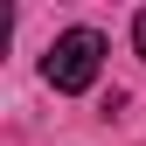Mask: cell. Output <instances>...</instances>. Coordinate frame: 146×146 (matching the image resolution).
<instances>
[{
	"mask_svg": "<svg viewBox=\"0 0 146 146\" xmlns=\"http://www.w3.org/2000/svg\"><path fill=\"white\" fill-rule=\"evenodd\" d=\"M98 70H104V35L98 28H70L49 42V56H42V77L56 84V90H90L98 84Z\"/></svg>",
	"mask_w": 146,
	"mask_h": 146,
	"instance_id": "cell-1",
	"label": "cell"
},
{
	"mask_svg": "<svg viewBox=\"0 0 146 146\" xmlns=\"http://www.w3.org/2000/svg\"><path fill=\"white\" fill-rule=\"evenodd\" d=\"M132 42H139V56H146V7H139V21H132Z\"/></svg>",
	"mask_w": 146,
	"mask_h": 146,
	"instance_id": "cell-2",
	"label": "cell"
}]
</instances>
